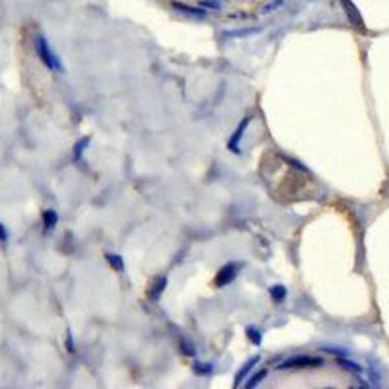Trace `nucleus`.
<instances>
[{
    "mask_svg": "<svg viewBox=\"0 0 389 389\" xmlns=\"http://www.w3.org/2000/svg\"><path fill=\"white\" fill-rule=\"evenodd\" d=\"M35 49H37V55L39 58L45 63V67L51 68V70H63V65H61V61H58V56L51 51V47L47 43V39H45L43 35H39L37 39H35Z\"/></svg>",
    "mask_w": 389,
    "mask_h": 389,
    "instance_id": "nucleus-1",
    "label": "nucleus"
},
{
    "mask_svg": "<svg viewBox=\"0 0 389 389\" xmlns=\"http://www.w3.org/2000/svg\"><path fill=\"white\" fill-rule=\"evenodd\" d=\"M317 366H323V358H319V356L300 354V356H292L288 360H284V362L280 364V370H288V368H317Z\"/></svg>",
    "mask_w": 389,
    "mask_h": 389,
    "instance_id": "nucleus-2",
    "label": "nucleus"
},
{
    "mask_svg": "<svg viewBox=\"0 0 389 389\" xmlns=\"http://www.w3.org/2000/svg\"><path fill=\"white\" fill-rule=\"evenodd\" d=\"M235 275H237V265L230 263V265H226V267H222L220 271H218V275H216V278H214V284H216L218 288L228 286L233 278H235Z\"/></svg>",
    "mask_w": 389,
    "mask_h": 389,
    "instance_id": "nucleus-3",
    "label": "nucleus"
},
{
    "mask_svg": "<svg viewBox=\"0 0 389 389\" xmlns=\"http://www.w3.org/2000/svg\"><path fill=\"white\" fill-rule=\"evenodd\" d=\"M341 2H343V8H345L346 16H348V20L352 22V25H356L358 29H362V32H364V22H362V16L358 14L354 4H352L350 0H341Z\"/></svg>",
    "mask_w": 389,
    "mask_h": 389,
    "instance_id": "nucleus-4",
    "label": "nucleus"
},
{
    "mask_svg": "<svg viewBox=\"0 0 389 389\" xmlns=\"http://www.w3.org/2000/svg\"><path fill=\"white\" fill-rule=\"evenodd\" d=\"M247 125H249V117H247L244 123H240V127H237L235 134H233L232 138H230V142H228V148H230L232 152H235V154L240 152V140H242V136H244L245 129H247Z\"/></svg>",
    "mask_w": 389,
    "mask_h": 389,
    "instance_id": "nucleus-5",
    "label": "nucleus"
},
{
    "mask_svg": "<svg viewBox=\"0 0 389 389\" xmlns=\"http://www.w3.org/2000/svg\"><path fill=\"white\" fill-rule=\"evenodd\" d=\"M259 360H261V356H253L249 362H245L244 368H242V370L237 372V376H235V387H237V385H242V381L247 378V374L253 370V366H255V364H259Z\"/></svg>",
    "mask_w": 389,
    "mask_h": 389,
    "instance_id": "nucleus-6",
    "label": "nucleus"
},
{
    "mask_svg": "<svg viewBox=\"0 0 389 389\" xmlns=\"http://www.w3.org/2000/svg\"><path fill=\"white\" fill-rule=\"evenodd\" d=\"M167 286V278L166 277H158L154 280V284H152V288L148 290V296L152 298V300H160V296H162V292L164 288Z\"/></svg>",
    "mask_w": 389,
    "mask_h": 389,
    "instance_id": "nucleus-7",
    "label": "nucleus"
},
{
    "mask_svg": "<svg viewBox=\"0 0 389 389\" xmlns=\"http://www.w3.org/2000/svg\"><path fill=\"white\" fill-rule=\"evenodd\" d=\"M105 259H107V263H109V265H111L115 271H119V273H123V271H125V263H123V259L119 255L107 253V255H105Z\"/></svg>",
    "mask_w": 389,
    "mask_h": 389,
    "instance_id": "nucleus-8",
    "label": "nucleus"
},
{
    "mask_svg": "<svg viewBox=\"0 0 389 389\" xmlns=\"http://www.w3.org/2000/svg\"><path fill=\"white\" fill-rule=\"evenodd\" d=\"M43 222H45V228H47V230H51L53 226H56V222H58L56 212L55 211H45L43 212Z\"/></svg>",
    "mask_w": 389,
    "mask_h": 389,
    "instance_id": "nucleus-9",
    "label": "nucleus"
},
{
    "mask_svg": "<svg viewBox=\"0 0 389 389\" xmlns=\"http://www.w3.org/2000/svg\"><path fill=\"white\" fill-rule=\"evenodd\" d=\"M271 296H273V300L275 302H282L286 298V288L282 286V284H277V286H271Z\"/></svg>",
    "mask_w": 389,
    "mask_h": 389,
    "instance_id": "nucleus-10",
    "label": "nucleus"
},
{
    "mask_svg": "<svg viewBox=\"0 0 389 389\" xmlns=\"http://www.w3.org/2000/svg\"><path fill=\"white\" fill-rule=\"evenodd\" d=\"M265 378H267V370H261L259 374H255V376H251V379H249V381L245 383V387H247V389L257 387V385H259V383H261V381H263Z\"/></svg>",
    "mask_w": 389,
    "mask_h": 389,
    "instance_id": "nucleus-11",
    "label": "nucleus"
},
{
    "mask_svg": "<svg viewBox=\"0 0 389 389\" xmlns=\"http://www.w3.org/2000/svg\"><path fill=\"white\" fill-rule=\"evenodd\" d=\"M247 337H249V341L257 346L263 343V335H261V331L255 329V327H249V329H247Z\"/></svg>",
    "mask_w": 389,
    "mask_h": 389,
    "instance_id": "nucleus-12",
    "label": "nucleus"
},
{
    "mask_svg": "<svg viewBox=\"0 0 389 389\" xmlns=\"http://www.w3.org/2000/svg\"><path fill=\"white\" fill-rule=\"evenodd\" d=\"M175 8L183 14H189V16H204V10L200 8H191V6H185V4H175Z\"/></svg>",
    "mask_w": 389,
    "mask_h": 389,
    "instance_id": "nucleus-13",
    "label": "nucleus"
},
{
    "mask_svg": "<svg viewBox=\"0 0 389 389\" xmlns=\"http://www.w3.org/2000/svg\"><path fill=\"white\" fill-rule=\"evenodd\" d=\"M88 144H89V136H84V138H82V140L76 144V148H74V154H72V158H74V160H80V156H82V152L86 150V146Z\"/></svg>",
    "mask_w": 389,
    "mask_h": 389,
    "instance_id": "nucleus-14",
    "label": "nucleus"
},
{
    "mask_svg": "<svg viewBox=\"0 0 389 389\" xmlns=\"http://www.w3.org/2000/svg\"><path fill=\"white\" fill-rule=\"evenodd\" d=\"M339 364H343L346 370H350V372H354V374H360V372H362V368L358 366L356 362H350V360H345V358H341V360H339Z\"/></svg>",
    "mask_w": 389,
    "mask_h": 389,
    "instance_id": "nucleus-15",
    "label": "nucleus"
},
{
    "mask_svg": "<svg viewBox=\"0 0 389 389\" xmlns=\"http://www.w3.org/2000/svg\"><path fill=\"white\" fill-rule=\"evenodd\" d=\"M67 350L68 352H74V341H72V333L68 331V337H67Z\"/></svg>",
    "mask_w": 389,
    "mask_h": 389,
    "instance_id": "nucleus-16",
    "label": "nucleus"
},
{
    "mask_svg": "<svg viewBox=\"0 0 389 389\" xmlns=\"http://www.w3.org/2000/svg\"><path fill=\"white\" fill-rule=\"evenodd\" d=\"M6 237H8V233H6V230H4V226L0 224V240H2V242H6Z\"/></svg>",
    "mask_w": 389,
    "mask_h": 389,
    "instance_id": "nucleus-17",
    "label": "nucleus"
}]
</instances>
